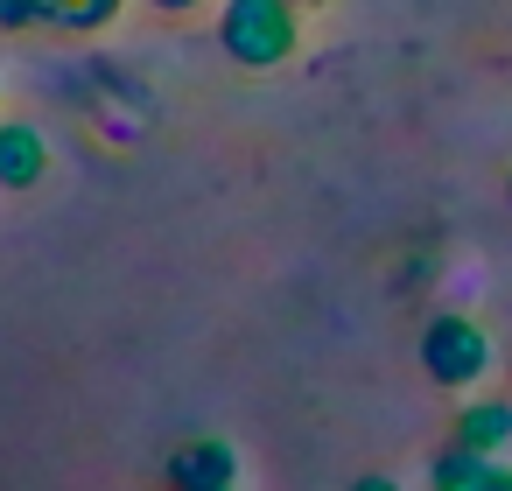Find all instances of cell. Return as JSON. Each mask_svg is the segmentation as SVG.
Wrapping results in <instances>:
<instances>
[{
  "label": "cell",
  "mask_w": 512,
  "mask_h": 491,
  "mask_svg": "<svg viewBox=\"0 0 512 491\" xmlns=\"http://www.w3.org/2000/svg\"><path fill=\"white\" fill-rule=\"evenodd\" d=\"M218 43H225V57L246 64V71L288 64L295 43H302V29H295V0H225Z\"/></svg>",
  "instance_id": "6da1fadb"
},
{
  "label": "cell",
  "mask_w": 512,
  "mask_h": 491,
  "mask_svg": "<svg viewBox=\"0 0 512 491\" xmlns=\"http://www.w3.org/2000/svg\"><path fill=\"white\" fill-rule=\"evenodd\" d=\"M421 372H428L435 386H477V379L491 372V337H484V323H477V316H456V309L428 316V330H421Z\"/></svg>",
  "instance_id": "7a4b0ae2"
},
{
  "label": "cell",
  "mask_w": 512,
  "mask_h": 491,
  "mask_svg": "<svg viewBox=\"0 0 512 491\" xmlns=\"http://www.w3.org/2000/svg\"><path fill=\"white\" fill-rule=\"evenodd\" d=\"M169 484L176 491H218V484H239V449L218 442V435H197L169 456Z\"/></svg>",
  "instance_id": "3957f363"
},
{
  "label": "cell",
  "mask_w": 512,
  "mask_h": 491,
  "mask_svg": "<svg viewBox=\"0 0 512 491\" xmlns=\"http://www.w3.org/2000/svg\"><path fill=\"white\" fill-rule=\"evenodd\" d=\"M43 176H50V141L29 120H8L0 127V190H36Z\"/></svg>",
  "instance_id": "277c9868"
},
{
  "label": "cell",
  "mask_w": 512,
  "mask_h": 491,
  "mask_svg": "<svg viewBox=\"0 0 512 491\" xmlns=\"http://www.w3.org/2000/svg\"><path fill=\"white\" fill-rule=\"evenodd\" d=\"M456 442L498 456L512 442V400H470V407H456Z\"/></svg>",
  "instance_id": "5b68a950"
},
{
  "label": "cell",
  "mask_w": 512,
  "mask_h": 491,
  "mask_svg": "<svg viewBox=\"0 0 512 491\" xmlns=\"http://www.w3.org/2000/svg\"><path fill=\"white\" fill-rule=\"evenodd\" d=\"M491 477H498V463H491L484 449H463V442H449V449L435 456V470H428L435 491H491Z\"/></svg>",
  "instance_id": "8992f818"
},
{
  "label": "cell",
  "mask_w": 512,
  "mask_h": 491,
  "mask_svg": "<svg viewBox=\"0 0 512 491\" xmlns=\"http://www.w3.org/2000/svg\"><path fill=\"white\" fill-rule=\"evenodd\" d=\"M127 0H43V29H71V36H92L106 29Z\"/></svg>",
  "instance_id": "52a82bcc"
},
{
  "label": "cell",
  "mask_w": 512,
  "mask_h": 491,
  "mask_svg": "<svg viewBox=\"0 0 512 491\" xmlns=\"http://www.w3.org/2000/svg\"><path fill=\"white\" fill-rule=\"evenodd\" d=\"M0 29H43V0H0Z\"/></svg>",
  "instance_id": "ba28073f"
},
{
  "label": "cell",
  "mask_w": 512,
  "mask_h": 491,
  "mask_svg": "<svg viewBox=\"0 0 512 491\" xmlns=\"http://www.w3.org/2000/svg\"><path fill=\"white\" fill-rule=\"evenodd\" d=\"M148 8H162V15H197L204 0H148Z\"/></svg>",
  "instance_id": "9c48e42d"
},
{
  "label": "cell",
  "mask_w": 512,
  "mask_h": 491,
  "mask_svg": "<svg viewBox=\"0 0 512 491\" xmlns=\"http://www.w3.org/2000/svg\"><path fill=\"white\" fill-rule=\"evenodd\" d=\"M351 491H400V484H393V477H379V470H372V477H358V484H351Z\"/></svg>",
  "instance_id": "30bf717a"
},
{
  "label": "cell",
  "mask_w": 512,
  "mask_h": 491,
  "mask_svg": "<svg viewBox=\"0 0 512 491\" xmlns=\"http://www.w3.org/2000/svg\"><path fill=\"white\" fill-rule=\"evenodd\" d=\"M491 491H512V470H498V477H491Z\"/></svg>",
  "instance_id": "8fae6325"
},
{
  "label": "cell",
  "mask_w": 512,
  "mask_h": 491,
  "mask_svg": "<svg viewBox=\"0 0 512 491\" xmlns=\"http://www.w3.org/2000/svg\"><path fill=\"white\" fill-rule=\"evenodd\" d=\"M295 8H316V0H295Z\"/></svg>",
  "instance_id": "7c38bea8"
},
{
  "label": "cell",
  "mask_w": 512,
  "mask_h": 491,
  "mask_svg": "<svg viewBox=\"0 0 512 491\" xmlns=\"http://www.w3.org/2000/svg\"><path fill=\"white\" fill-rule=\"evenodd\" d=\"M218 491H239V484H218Z\"/></svg>",
  "instance_id": "4fadbf2b"
}]
</instances>
